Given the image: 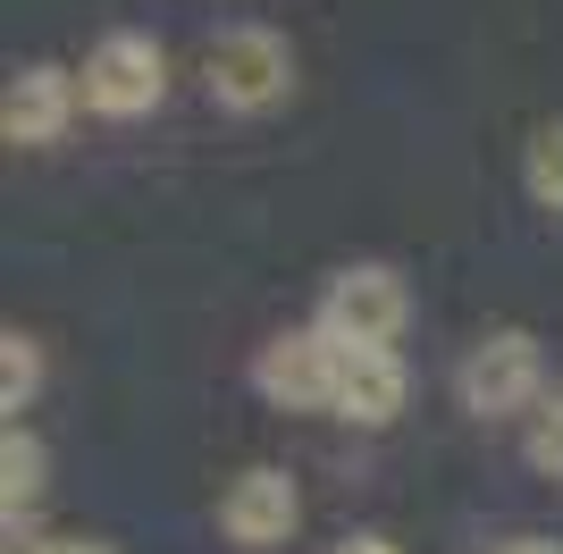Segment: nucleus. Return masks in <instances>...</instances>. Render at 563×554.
Segmentation results:
<instances>
[{
    "mask_svg": "<svg viewBox=\"0 0 563 554\" xmlns=\"http://www.w3.org/2000/svg\"><path fill=\"white\" fill-rule=\"evenodd\" d=\"M521 185H530V202H539V210L563 219V118H547L539 135L521 143Z\"/></svg>",
    "mask_w": 563,
    "mask_h": 554,
    "instance_id": "9b49d317",
    "label": "nucleus"
},
{
    "mask_svg": "<svg viewBox=\"0 0 563 554\" xmlns=\"http://www.w3.org/2000/svg\"><path fill=\"white\" fill-rule=\"evenodd\" d=\"M336 554H404V546H396V538H378V530H353Z\"/></svg>",
    "mask_w": 563,
    "mask_h": 554,
    "instance_id": "4468645a",
    "label": "nucleus"
},
{
    "mask_svg": "<svg viewBox=\"0 0 563 554\" xmlns=\"http://www.w3.org/2000/svg\"><path fill=\"white\" fill-rule=\"evenodd\" d=\"M547 387V362H539V336L530 328H488L479 345L454 362V395H463L471 420H521Z\"/></svg>",
    "mask_w": 563,
    "mask_h": 554,
    "instance_id": "7ed1b4c3",
    "label": "nucleus"
},
{
    "mask_svg": "<svg viewBox=\"0 0 563 554\" xmlns=\"http://www.w3.org/2000/svg\"><path fill=\"white\" fill-rule=\"evenodd\" d=\"M404 395H412V378H404V353L396 345H371V353H345V345H336V412L329 420H353V429H396Z\"/></svg>",
    "mask_w": 563,
    "mask_h": 554,
    "instance_id": "6e6552de",
    "label": "nucleus"
},
{
    "mask_svg": "<svg viewBox=\"0 0 563 554\" xmlns=\"http://www.w3.org/2000/svg\"><path fill=\"white\" fill-rule=\"evenodd\" d=\"M496 554H563V546H555V538H539V530H521V538H505Z\"/></svg>",
    "mask_w": 563,
    "mask_h": 554,
    "instance_id": "2eb2a0df",
    "label": "nucleus"
},
{
    "mask_svg": "<svg viewBox=\"0 0 563 554\" xmlns=\"http://www.w3.org/2000/svg\"><path fill=\"white\" fill-rule=\"evenodd\" d=\"M253 395L278 412H336V345L320 328H278L253 353Z\"/></svg>",
    "mask_w": 563,
    "mask_h": 554,
    "instance_id": "39448f33",
    "label": "nucleus"
},
{
    "mask_svg": "<svg viewBox=\"0 0 563 554\" xmlns=\"http://www.w3.org/2000/svg\"><path fill=\"white\" fill-rule=\"evenodd\" d=\"M76 85H85V110L93 118H152L168 101V51L152 43V34H135V25H118V34H101L93 51H85V68H76Z\"/></svg>",
    "mask_w": 563,
    "mask_h": 554,
    "instance_id": "20e7f679",
    "label": "nucleus"
},
{
    "mask_svg": "<svg viewBox=\"0 0 563 554\" xmlns=\"http://www.w3.org/2000/svg\"><path fill=\"white\" fill-rule=\"evenodd\" d=\"M404 320H412V295H404V277L387 269V261H353V269H336L329 286H320V311H311V328H320L329 345H345V353L396 345Z\"/></svg>",
    "mask_w": 563,
    "mask_h": 554,
    "instance_id": "f03ea898",
    "label": "nucleus"
},
{
    "mask_svg": "<svg viewBox=\"0 0 563 554\" xmlns=\"http://www.w3.org/2000/svg\"><path fill=\"white\" fill-rule=\"evenodd\" d=\"M43 470H51V454L34 429H0V512H9V530L43 505Z\"/></svg>",
    "mask_w": 563,
    "mask_h": 554,
    "instance_id": "1a4fd4ad",
    "label": "nucleus"
},
{
    "mask_svg": "<svg viewBox=\"0 0 563 554\" xmlns=\"http://www.w3.org/2000/svg\"><path fill=\"white\" fill-rule=\"evenodd\" d=\"M530 462H539L547 479H563V387L547 395V412L530 420Z\"/></svg>",
    "mask_w": 563,
    "mask_h": 554,
    "instance_id": "f8f14e48",
    "label": "nucleus"
},
{
    "mask_svg": "<svg viewBox=\"0 0 563 554\" xmlns=\"http://www.w3.org/2000/svg\"><path fill=\"white\" fill-rule=\"evenodd\" d=\"M85 110V85L68 68H51V59H25L0 92V135L18 143V152H43V143L68 135V118Z\"/></svg>",
    "mask_w": 563,
    "mask_h": 554,
    "instance_id": "0eeeda50",
    "label": "nucleus"
},
{
    "mask_svg": "<svg viewBox=\"0 0 563 554\" xmlns=\"http://www.w3.org/2000/svg\"><path fill=\"white\" fill-rule=\"evenodd\" d=\"M202 85H211L219 110L235 118H261V110H278L286 92H295V43H286L278 25H219L211 51H202Z\"/></svg>",
    "mask_w": 563,
    "mask_h": 554,
    "instance_id": "f257e3e1",
    "label": "nucleus"
},
{
    "mask_svg": "<svg viewBox=\"0 0 563 554\" xmlns=\"http://www.w3.org/2000/svg\"><path fill=\"white\" fill-rule=\"evenodd\" d=\"M34 395H43V336L9 328V336H0V412H9V429H18V412Z\"/></svg>",
    "mask_w": 563,
    "mask_h": 554,
    "instance_id": "9d476101",
    "label": "nucleus"
},
{
    "mask_svg": "<svg viewBox=\"0 0 563 554\" xmlns=\"http://www.w3.org/2000/svg\"><path fill=\"white\" fill-rule=\"evenodd\" d=\"M219 530H228V546H286V538L303 530V487H295V470H278V462H253V470H235L228 496H219Z\"/></svg>",
    "mask_w": 563,
    "mask_h": 554,
    "instance_id": "423d86ee",
    "label": "nucleus"
},
{
    "mask_svg": "<svg viewBox=\"0 0 563 554\" xmlns=\"http://www.w3.org/2000/svg\"><path fill=\"white\" fill-rule=\"evenodd\" d=\"M9 554H118V546H101V538H25V521H18Z\"/></svg>",
    "mask_w": 563,
    "mask_h": 554,
    "instance_id": "ddd939ff",
    "label": "nucleus"
}]
</instances>
